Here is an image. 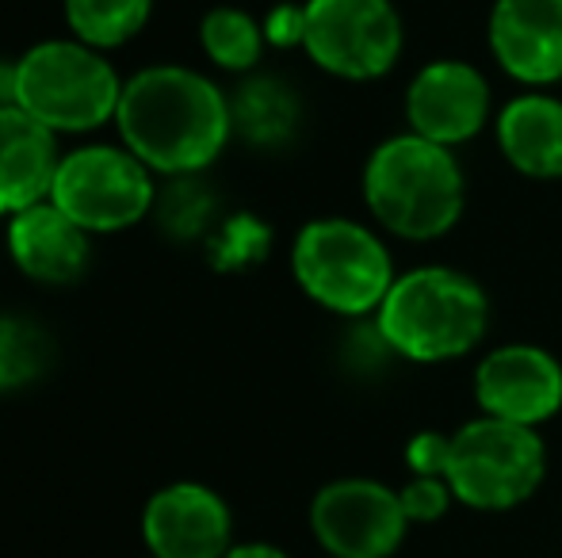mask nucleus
I'll use <instances>...</instances> for the list:
<instances>
[{"label": "nucleus", "instance_id": "nucleus-4", "mask_svg": "<svg viewBox=\"0 0 562 558\" xmlns=\"http://www.w3.org/2000/svg\"><path fill=\"white\" fill-rule=\"evenodd\" d=\"M123 81L108 58L77 38L38 43L15 61V107L54 135H89L115 119Z\"/></svg>", "mask_w": 562, "mask_h": 558}, {"label": "nucleus", "instance_id": "nucleus-10", "mask_svg": "<svg viewBox=\"0 0 562 558\" xmlns=\"http://www.w3.org/2000/svg\"><path fill=\"white\" fill-rule=\"evenodd\" d=\"M474 402L486 418L536 429L562 410V364L540 344H502L474 372Z\"/></svg>", "mask_w": 562, "mask_h": 558}, {"label": "nucleus", "instance_id": "nucleus-14", "mask_svg": "<svg viewBox=\"0 0 562 558\" xmlns=\"http://www.w3.org/2000/svg\"><path fill=\"white\" fill-rule=\"evenodd\" d=\"M8 253L27 280L46 287H69L89 269L92 241L89 230H81L66 210L43 200L8 218Z\"/></svg>", "mask_w": 562, "mask_h": 558}, {"label": "nucleus", "instance_id": "nucleus-27", "mask_svg": "<svg viewBox=\"0 0 562 558\" xmlns=\"http://www.w3.org/2000/svg\"><path fill=\"white\" fill-rule=\"evenodd\" d=\"M15 104V61H0V107Z\"/></svg>", "mask_w": 562, "mask_h": 558}, {"label": "nucleus", "instance_id": "nucleus-1", "mask_svg": "<svg viewBox=\"0 0 562 558\" xmlns=\"http://www.w3.org/2000/svg\"><path fill=\"white\" fill-rule=\"evenodd\" d=\"M123 146L165 176H195L226 149L234 135L229 100L215 81L184 66H149L123 84L119 100Z\"/></svg>", "mask_w": 562, "mask_h": 558}, {"label": "nucleus", "instance_id": "nucleus-5", "mask_svg": "<svg viewBox=\"0 0 562 558\" xmlns=\"http://www.w3.org/2000/svg\"><path fill=\"white\" fill-rule=\"evenodd\" d=\"M291 272L306 298L340 318H363L379 310L391 283L398 280L386 246L352 218L306 223L291 246Z\"/></svg>", "mask_w": 562, "mask_h": 558}, {"label": "nucleus", "instance_id": "nucleus-7", "mask_svg": "<svg viewBox=\"0 0 562 558\" xmlns=\"http://www.w3.org/2000/svg\"><path fill=\"white\" fill-rule=\"evenodd\" d=\"M157 187L149 169L126 146H85L61 157L50 203L81 230H131L154 210Z\"/></svg>", "mask_w": 562, "mask_h": 558}, {"label": "nucleus", "instance_id": "nucleus-8", "mask_svg": "<svg viewBox=\"0 0 562 558\" xmlns=\"http://www.w3.org/2000/svg\"><path fill=\"white\" fill-rule=\"evenodd\" d=\"M303 50L345 81H375L402 58L406 27L391 0H306Z\"/></svg>", "mask_w": 562, "mask_h": 558}, {"label": "nucleus", "instance_id": "nucleus-11", "mask_svg": "<svg viewBox=\"0 0 562 558\" xmlns=\"http://www.w3.org/2000/svg\"><path fill=\"white\" fill-rule=\"evenodd\" d=\"M234 536L226 501L211 486L172 482L149 498L142 539L154 558H223Z\"/></svg>", "mask_w": 562, "mask_h": 558}, {"label": "nucleus", "instance_id": "nucleus-15", "mask_svg": "<svg viewBox=\"0 0 562 558\" xmlns=\"http://www.w3.org/2000/svg\"><path fill=\"white\" fill-rule=\"evenodd\" d=\"M58 135L23 107H0V215L12 218L50 200L58 176Z\"/></svg>", "mask_w": 562, "mask_h": 558}, {"label": "nucleus", "instance_id": "nucleus-12", "mask_svg": "<svg viewBox=\"0 0 562 558\" xmlns=\"http://www.w3.org/2000/svg\"><path fill=\"white\" fill-rule=\"evenodd\" d=\"M409 130L440 146L471 141L490 123V84L467 61H429L406 89Z\"/></svg>", "mask_w": 562, "mask_h": 558}, {"label": "nucleus", "instance_id": "nucleus-18", "mask_svg": "<svg viewBox=\"0 0 562 558\" xmlns=\"http://www.w3.org/2000/svg\"><path fill=\"white\" fill-rule=\"evenodd\" d=\"M154 0H66V23L77 43L115 50L149 23Z\"/></svg>", "mask_w": 562, "mask_h": 558}, {"label": "nucleus", "instance_id": "nucleus-23", "mask_svg": "<svg viewBox=\"0 0 562 558\" xmlns=\"http://www.w3.org/2000/svg\"><path fill=\"white\" fill-rule=\"evenodd\" d=\"M398 501L406 509L409 524H432L448 513L451 505V486L445 478H422L414 475V482H406L398 490Z\"/></svg>", "mask_w": 562, "mask_h": 558}, {"label": "nucleus", "instance_id": "nucleus-20", "mask_svg": "<svg viewBox=\"0 0 562 558\" xmlns=\"http://www.w3.org/2000/svg\"><path fill=\"white\" fill-rule=\"evenodd\" d=\"M200 43L207 58L229 73H249L265 54V23H257L241 8H211L200 23Z\"/></svg>", "mask_w": 562, "mask_h": 558}, {"label": "nucleus", "instance_id": "nucleus-2", "mask_svg": "<svg viewBox=\"0 0 562 558\" xmlns=\"http://www.w3.org/2000/svg\"><path fill=\"white\" fill-rule=\"evenodd\" d=\"M386 349L414 364H448L474 349L490 329V298L467 272L425 264L409 269L375 310Z\"/></svg>", "mask_w": 562, "mask_h": 558}, {"label": "nucleus", "instance_id": "nucleus-3", "mask_svg": "<svg viewBox=\"0 0 562 558\" xmlns=\"http://www.w3.org/2000/svg\"><path fill=\"white\" fill-rule=\"evenodd\" d=\"M363 203L379 226L406 241L445 238L467 203L459 157L440 141L398 135L375 146L363 164Z\"/></svg>", "mask_w": 562, "mask_h": 558}, {"label": "nucleus", "instance_id": "nucleus-16", "mask_svg": "<svg viewBox=\"0 0 562 558\" xmlns=\"http://www.w3.org/2000/svg\"><path fill=\"white\" fill-rule=\"evenodd\" d=\"M497 146L502 157L532 180L562 176V100L543 92L513 96L497 112Z\"/></svg>", "mask_w": 562, "mask_h": 558}, {"label": "nucleus", "instance_id": "nucleus-26", "mask_svg": "<svg viewBox=\"0 0 562 558\" xmlns=\"http://www.w3.org/2000/svg\"><path fill=\"white\" fill-rule=\"evenodd\" d=\"M223 558H288V555L272 544H237V547H229Z\"/></svg>", "mask_w": 562, "mask_h": 558}, {"label": "nucleus", "instance_id": "nucleus-21", "mask_svg": "<svg viewBox=\"0 0 562 558\" xmlns=\"http://www.w3.org/2000/svg\"><path fill=\"white\" fill-rule=\"evenodd\" d=\"M218 200L207 184L195 176H169V184L157 192L154 200V218L172 241H195L203 234H211L215 226Z\"/></svg>", "mask_w": 562, "mask_h": 558}, {"label": "nucleus", "instance_id": "nucleus-19", "mask_svg": "<svg viewBox=\"0 0 562 558\" xmlns=\"http://www.w3.org/2000/svg\"><path fill=\"white\" fill-rule=\"evenodd\" d=\"M54 367V337L38 321L0 314V390H23Z\"/></svg>", "mask_w": 562, "mask_h": 558}, {"label": "nucleus", "instance_id": "nucleus-13", "mask_svg": "<svg viewBox=\"0 0 562 558\" xmlns=\"http://www.w3.org/2000/svg\"><path fill=\"white\" fill-rule=\"evenodd\" d=\"M490 50L528 89L562 81V0H497L490 12Z\"/></svg>", "mask_w": 562, "mask_h": 558}, {"label": "nucleus", "instance_id": "nucleus-9", "mask_svg": "<svg viewBox=\"0 0 562 558\" xmlns=\"http://www.w3.org/2000/svg\"><path fill=\"white\" fill-rule=\"evenodd\" d=\"M409 516L398 490L371 478H340L314 493L311 532L329 558H391L402 547Z\"/></svg>", "mask_w": 562, "mask_h": 558}, {"label": "nucleus", "instance_id": "nucleus-25", "mask_svg": "<svg viewBox=\"0 0 562 558\" xmlns=\"http://www.w3.org/2000/svg\"><path fill=\"white\" fill-rule=\"evenodd\" d=\"M306 12L303 4H276L265 20V38L272 46H303Z\"/></svg>", "mask_w": 562, "mask_h": 558}, {"label": "nucleus", "instance_id": "nucleus-22", "mask_svg": "<svg viewBox=\"0 0 562 558\" xmlns=\"http://www.w3.org/2000/svg\"><path fill=\"white\" fill-rule=\"evenodd\" d=\"M268 246H272V230H268L265 223H257L252 215H234L229 223L218 226L207 241L211 264H215L218 272H237V269H249V264L265 261Z\"/></svg>", "mask_w": 562, "mask_h": 558}, {"label": "nucleus", "instance_id": "nucleus-6", "mask_svg": "<svg viewBox=\"0 0 562 558\" xmlns=\"http://www.w3.org/2000/svg\"><path fill=\"white\" fill-rule=\"evenodd\" d=\"M548 475V447L528 424L474 418L451 432L445 482L479 513H505L532 498Z\"/></svg>", "mask_w": 562, "mask_h": 558}, {"label": "nucleus", "instance_id": "nucleus-24", "mask_svg": "<svg viewBox=\"0 0 562 558\" xmlns=\"http://www.w3.org/2000/svg\"><path fill=\"white\" fill-rule=\"evenodd\" d=\"M448 452L451 436H445V432H417L406 444V467L422 478H445Z\"/></svg>", "mask_w": 562, "mask_h": 558}, {"label": "nucleus", "instance_id": "nucleus-17", "mask_svg": "<svg viewBox=\"0 0 562 558\" xmlns=\"http://www.w3.org/2000/svg\"><path fill=\"white\" fill-rule=\"evenodd\" d=\"M229 119L249 146L272 149L295 138L303 107H299L295 89H288L280 77H249L229 100Z\"/></svg>", "mask_w": 562, "mask_h": 558}]
</instances>
